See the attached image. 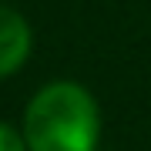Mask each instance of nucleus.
<instances>
[{
	"label": "nucleus",
	"mask_w": 151,
	"mask_h": 151,
	"mask_svg": "<svg viewBox=\"0 0 151 151\" xmlns=\"http://www.w3.org/2000/svg\"><path fill=\"white\" fill-rule=\"evenodd\" d=\"M97 138V101L74 81L44 84L24 111V141L30 151H94Z\"/></svg>",
	"instance_id": "nucleus-1"
},
{
	"label": "nucleus",
	"mask_w": 151,
	"mask_h": 151,
	"mask_svg": "<svg viewBox=\"0 0 151 151\" xmlns=\"http://www.w3.org/2000/svg\"><path fill=\"white\" fill-rule=\"evenodd\" d=\"M30 44H34V37H30L27 20L10 7H0V77L14 74L27 60Z\"/></svg>",
	"instance_id": "nucleus-2"
},
{
	"label": "nucleus",
	"mask_w": 151,
	"mask_h": 151,
	"mask_svg": "<svg viewBox=\"0 0 151 151\" xmlns=\"http://www.w3.org/2000/svg\"><path fill=\"white\" fill-rule=\"evenodd\" d=\"M0 151H30L24 141V131H14L10 124H0Z\"/></svg>",
	"instance_id": "nucleus-3"
}]
</instances>
